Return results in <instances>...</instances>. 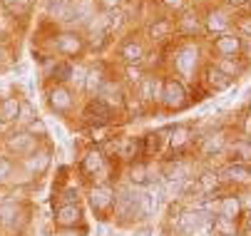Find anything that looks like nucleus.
Segmentation results:
<instances>
[{"mask_svg":"<svg viewBox=\"0 0 251 236\" xmlns=\"http://www.w3.org/2000/svg\"><path fill=\"white\" fill-rule=\"evenodd\" d=\"M104 80H107V72H104V67H102V65L87 67L82 90H85V92H90V94H97V92H100V87L104 85Z\"/></svg>","mask_w":251,"mask_h":236,"instance_id":"obj_22","label":"nucleus"},{"mask_svg":"<svg viewBox=\"0 0 251 236\" xmlns=\"http://www.w3.org/2000/svg\"><path fill=\"white\" fill-rule=\"evenodd\" d=\"M239 214H241V201H239V196H224V199L219 201V216H224V219H229V221H236Z\"/></svg>","mask_w":251,"mask_h":236,"instance_id":"obj_26","label":"nucleus"},{"mask_svg":"<svg viewBox=\"0 0 251 236\" xmlns=\"http://www.w3.org/2000/svg\"><path fill=\"white\" fill-rule=\"evenodd\" d=\"M234 224H236V221H229V219H224V216H214L211 229L217 231V234H222V236H231V234H234Z\"/></svg>","mask_w":251,"mask_h":236,"instance_id":"obj_34","label":"nucleus"},{"mask_svg":"<svg viewBox=\"0 0 251 236\" xmlns=\"http://www.w3.org/2000/svg\"><path fill=\"white\" fill-rule=\"evenodd\" d=\"M115 199H117V187H112L110 182H100L90 189L87 201H90V209L95 212L97 219H107L115 212Z\"/></svg>","mask_w":251,"mask_h":236,"instance_id":"obj_2","label":"nucleus"},{"mask_svg":"<svg viewBox=\"0 0 251 236\" xmlns=\"http://www.w3.org/2000/svg\"><path fill=\"white\" fill-rule=\"evenodd\" d=\"M214 184H217V174H211V172H206V174H204V177L199 179V187H201L204 191H209V189H211Z\"/></svg>","mask_w":251,"mask_h":236,"instance_id":"obj_41","label":"nucleus"},{"mask_svg":"<svg viewBox=\"0 0 251 236\" xmlns=\"http://www.w3.org/2000/svg\"><path fill=\"white\" fill-rule=\"evenodd\" d=\"M145 57H147V45L137 38H129L120 45V60L125 65H142Z\"/></svg>","mask_w":251,"mask_h":236,"instance_id":"obj_16","label":"nucleus"},{"mask_svg":"<svg viewBox=\"0 0 251 236\" xmlns=\"http://www.w3.org/2000/svg\"><path fill=\"white\" fill-rule=\"evenodd\" d=\"M214 65H217L224 75H229L231 80H236V77L244 75V70H246V62H244L241 57H219Z\"/></svg>","mask_w":251,"mask_h":236,"instance_id":"obj_24","label":"nucleus"},{"mask_svg":"<svg viewBox=\"0 0 251 236\" xmlns=\"http://www.w3.org/2000/svg\"><path fill=\"white\" fill-rule=\"evenodd\" d=\"M189 127H184V124H179V127H174L172 129V137H169V144L174 147V149H179V147H184L187 142H189Z\"/></svg>","mask_w":251,"mask_h":236,"instance_id":"obj_31","label":"nucleus"},{"mask_svg":"<svg viewBox=\"0 0 251 236\" xmlns=\"http://www.w3.org/2000/svg\"><path fill=\"white\" fill-rule=\"evenodd\" d=\"M30 134H32V137H38V140H43V137H48V124L38 117V119H32L27 127H25Z\"/></svg>","mask_w":251,"mask_h":236,"instance_id":"obj_36","label":"nucleus"},{"mask_svg":"<svg viewBox=\"0 0 251 236\" xmlns=\"http://www.w3.org/2000/svg\"><path fill=\"white\" fill-rule=\"evenodd\" d=\"M50 77H52V82H55V85H67V82H70V77H73V62H67V60L55 62V65H52Z\"/></svg>","mask_w":251,"mask_h":236,"instance_id":"obj_27","label":"nucleus"},{"mask_svg":"<svg viewBox=\"0 0 251 236\" xmlns=\"http://www.w3.org/2000/svg\"><path fill=\"white\" fill-rule=\"evenodd\" d=\"M80 169L85 177H102L107 172V157L100 152V149H87L82 154V162H80Z\"/></svg>","mask_w":251,"mask_h":236,"instance_id":"obj_15","label":"nucleus"},{"mask_svg":"<svg viewBox=\"0 0 251 236\" xmlns=\"http://www.w3.org/2000/svg\"><path fill=\"white\" fill-rule=\"evenodd\" d=\"M18 110H20V97H0V122L3 124L18 122Z\"/></svg>","mask_w":251,"mask_h":236,"instance_id":"obj_23","label":"nucleus"},{"mask_svg":"<svg viewBox=\"0 0 251 236\" xmlns=\"http://www.w3.org/2000/svg\"><path fill=\"white\" fill-rule=\"evenodd\" d=\"M172 30H174V20H169V18H157V20L147 27V35H150L152 40H164V38L172 35Z\"/></svg>","mask_w":251,"mask_h":236,"instance_id":"obj_25","label":"nucleus"},{"mask_svg":"<svg viewBox=\"0 0 251 236\" xmlns=\"http://www.w3.org/2000/svg\"><path fill=\"white\" fill-rule=\"evenodd\" d=\"M206 219H209V214H206V212L192 209V212L179 214V219H176L174 229H176V234H179V236H194V234L206 224Z\"/></svg>","mask_w":251,"mask_h":236,"instance_id":"obj_11","label":"nucleus"},{"mask_svg":"<svg viewBox=\"0 0 251 236\" xmlns=\"http://www.w3.org/2000/svg\"><path fill=\"white\" fill-rule=\"evenodd\" d=\"M0 3L13 18H23L30 13V0H0Z\"/></svg>","mask_w":251,"mask_h":236,"instance_id":"obj_30","label":"nucleus"},{"mask_svg":"<svg viewBox=\"0 0 251 236\" xmlns=\"http://www.w3.org/2000/svg\"><path fill=\"white\" fill-rule=\"evenodd\" d=\"M142 77H145V75H142L139 65H125V80H127L129 85H139Z\"/></svg>","mask_w":251,"mask_h":236,"instance_id":"obj_39","label":"nucleus"},{"mask_svg":"<svg viewBox=\"0 0 251 236\" xmlns=\"http://www.w3.org/2000/svg\"><path fill=\"white\" fill-rule=\"evenodd\" d=\"M199 60H201V52H199V47L194 43L182 45L174 52V70H176V75L194 80V75L199 70Z\"/></svg>","mask_w":251,"mask_h":236,"instance_id":"obj_6","label":"nucleus"},{"mask_svg":"<svg viewBox=\"0 0 251 236\" xmlns=\"http://www.w3.org/2000/svg\"><path fill=\"white\" fill-rule=\"evenodd\" d=\"M246 229L251 231V212H249V219H246Z\"/></svg>","mask_w":251,"mask_h":236,"instance_id":"obj_48","label":"nucleus"},{"mask_svg":"<svg viewBox=\"0 0 251 236\" xmlns=\"http://www.w3.org/2000/svg\"><path fill=\"white\" fill-rule=\"evenodd\" d=\"M95 97H97V99H102L104 105H110L112 110H115V107H120V105L125 102L122 85H120L117 80H112V77H107V80H104V85L100 87V92H97Z\"/></svg>","mask_w":251,"mask_h":236,"instance_id":"obj_18","label":"nucleus"},{"mask_svg":"<svg viewBox=\"0 0 251 236\" xmlns=\"http://www.w3.org/2000/svg\"><path fill=\"white\" fill-rule=\"evenodd\" d=\"M45 13L50 20L70 23V18H73V0H48Z\"/></svg>","mask_w":251,"mask_h":236,"instance_id":"obj_21","label":"nucleus"},{"mask_svg":"<svg viewBox=\"0 0 251 236\" xmlns=\"http://www.w3.org/2000/svg\"><path fill=\"white\" fill-rule=\"evenodd\" d=\"M239 57L244 62H251V38H246V35H241V52H239Z\"/></svg>","mask_w":251,"mask_h":236,"instance_id":"obj_40","label":"nucleus"},{"mask_svg":"<svg viewBox=\"0 0 251 236\" xmlns=\"http://www.w3.org/2000/svg\"><path fill=\"white\" fill-rule=\"evenodd\" d=\"M159 102L164 110H182L187 107L189 102V97H187V87L182 80H176V77H167L162 82V94H159Z\"/></svg>","mask_w":251,"mask_h":236,"instance_id":"obj_7","label":"nucleus"},{"mask_svg":"<svg viewBox=\"0 0 251 236\" xmlns=\"http://www.w3.org/2000/svg\"><path fill=\"white\" fill-rule=\"evenodd\" d=\"M147 182H150L147 166H145V164H134L132 172H129V184H132V187H145Z\"/></svg>","mask_w":251,"mask_h":236,"instance_id":"obj_32","label":"nucleus"},{"mask_svg":"<svg viewBox=\"0 0 251 236\" xmlns=\"http://www.w3.org/2000/svg\"><path fill=\"white\" fill-rule=\"evenodd\" d=\"M13 172H15V164H13V159H8V157L0 154V184L10 182Z\"/></svg>","mask_w":251,"mask_h":236,"instance_id":"obj_35","label":"nucleus"},{"mask_svg":"<svg viewBox=\"0 0 251 236\" xmlns=\"http://www.w3.org/2000/svg\"><path fill=\"white\" fill-rule=\"evenodd\" d=\"M234 27H236L239 35L251 38V15H239V18L234 20Z\"/></svg>","mask_w":251,"mask_h":236,"instance_id":"obj_38","label":"nucleus"},{"mask_svg":"<svg viewBox=\"0 0 251 236\" xmlns=\"http://www.w3.org/2000/svg\"><path fill=\"white\" fill-rule=\"evenodd\" d=\"M115 216H120V221H134L139 216H145V212H142V189L139 187L127 184V187L117 189Z\"/></svg>","mask_w":251,"mask_h":236,"instance_id":"obj_1","label":"nucleus"},{"mask_svg":"<svg viewBox=\"0 0 251 236\" xmlns=\"http://www.w3.org/2000/svg\"><path fill=\"white\" fill-rule=\"evenodd\" d=\"M174 27L182 32L184 38H197V35H201V32H204V23H201V18L194 15V13H184L182 18L176 20Z\"/></svg>","mask_w":251,"mask_h":236,"instance_id":"obj_20","label":"nucleus"},{"mask_svg":"<svg viewBox=\"0 0 251 236\" xmlns=\"http://www.w3.org/2000/svg\"><path fill=\"white\" fill-rule=\"evenodd\" d=\"M251 0H226V5L229 8H244V5H249Z\"/></svg>","mask_w":251,"mask_h":236,"instance_id":"obj_44","label":"nucleus"},{"mask_svg":"<svg viewBox=\"0 0 251 236\" xmlns=\"http://www.w3.org/2000/svg\"><path fill=\"white\" fill-rule=\"evenodd\" d=\"M55 226L57 229H75L82 224L85 214H82V207L80 204H57L55 209Z\"/></svg>","mask_w":251,"mask_h":236,"instance_id":"obj_13","label":"nucleus"},{"mask_svg":"<svg viewBox=\"0 0 251 236\" xmlns=\"http://www.w3.org/2000/svg\"><path fill=\"white\" fill-rule=\"evenodd\" d=\"M82 117H85V122L90 127H104V124H110L115 119V110L110 105H104L102 99L92 97L90 102L85 105V110H82Z\"/></svg>","mask_w":251,"mask_h":236,"instance_id":"obj_10","label":"nucleus"},{"mask_svg":"<svg viewBox=\"0 0 251 236\" xmlns=\"http://www.w3.org/2000/svg\"><path fill=\"white\" fill-rule=\"evenodd\" d=\"M204 82H206V87L211 92H224V90H229L234 85V80L229 75H224L217 65H209L204 70Z\"/></svg>","mask_w":251,"mask_h":236,"instance_id":"obj_19","label":"nucleus"},{"mask_svg":"<svg viewBox=\"0 0 251 236\" xmlns=\"http://www.w3.org/2000/svg\"><path fill=\"white\" fill-rule=\"evenodd\" d=\"M25 221H27V212L23 207V201H15V199L0 201V229L15 234V231H23Z\"/></svg>","mask_w":251,"mask_h":236,"instance_id":"obj_5","label":"nucleus"},{"mask_svg":"<svg viewBox=\"0 0 251 236\" xmlns=\"http://www.w3.org/2000/svg\"><path fill=\"white\" fill-rule=\"evenodd\" d=\"M45 97H48V107L55 115H70L77 105V92H73L70 85H52L48 87Z\"/></svg>","mask_w":251,"mask_h":236,"instance_id":"obj_4","label":"nucleus"},{"mask_svg":"<svg viewBox=\"0 0 251 236\" xmlns=\"http://www.w3.org/2000/svg\"><path fill=\"white\" fill-rule=\"evenodd\" d=\"M50 162H52V152L48 147H38L32 154H27L23 159V166L27 169L30 177H40V174H45L50 169Z\"/></svg>","mask_w":251,"mask_h":236,"instance_id":"obj_14","label":"nucleus"},{"mask_svg":"<svg viewBox=\"0 0 251 236\" xmlns=\"http://www.w3.org/2000/svg\"><path fill=\"white\" fill-rule=\"evenodd\" d=\"M244 132H246V137H251V115H249L246 122H244Z\"/></svg>","mask_w":251,"mask_h":236,"instance_id":"obj_45","label":"nucleus"},{"mask_svg":"<svg viewBox=\"0 0 251 236\" xmlns=\"http://www.w3.org/2000/svg\"><path fill=\"white\" fill-rule=\"evenodd\" d=\"M222 174H224V179H231V182H244V179H249V177H251V169H249V164L234 162V164H229V166H226V169H224Z\"/></svg>","mask_w":251,"mask_h":236,"instance_id":"obj_29","label":"nucleus"},{"mask_svg":"<svg viewBox=\"0 0 251 236\" xmlns=\"http://www.w3.org/2000/svg\"><path fill=\"white\" fill-rule=\"evenodd\" d=\"M134 236H150V229H142V231H137Z\"/></svg>","mask_w":251,"mask_h":236,"instance_id":"obj_47","label":"nucleus"},{"mask_svg":"<svg viewBox=\"0 0 251 236\" xmlns=\"http://www.w3.org/2000/svg\"><path fill=\"white\" fill-rule=\"evenodd\" d=\"M32 119H38V112H35V107L27 102V99H20V110H18V122L23 127H27Z\"/></svg>","mask_w":251,"mask_h":236,"instance_id":"obj_33","label":"nucleus"},{"mask_svg":"<svg viewBox=\"0 0 251 236\" xmlns=\"http://www.w3.org/2000/svg\"><path fill=\"white\" fill-rule=\"evenodd\" d=\"M236 154H239V162L244 164V162H251V137L249 140H241V142H236Z\"/></svg>","mask_w":251,"mask_h":236,"instance_id":"obj_37","label":"nucleus"},{"mask_svg":"<svg viewBox=\"0 0 251 236\" xmlns=\"http://www.w3.org/2000/svg\"><path fill=\"white\" fill-rule=\"evenodd\" d=\"M239 201H241V204H244V207L251 212V194H246V196H244V199H239Z\"/></svg>","mask_w":251,"mask_h":236,"instance_id":"obj_46","label":"nucleus"},{"mask_svg":"<svg viewBox=\"0 0 251 236\" xmlns=\"http://www.w3.org/2000/svg\"><path fill=\"white\" fill-rule=\"evenodd\" d=\"M52 50L62 57H80L87 50V40L80 30H62L52 38Z\"/></svg>","mask_w":251,"mask_h":236,"instance_id":"obj_3","label":"nucleus"},{"mask_svg":"<svg viewBox=\"0 0 251 236\" xmlns=\"http://www.w3.org/2000/svg\"><path fill=\"white\" fill-rule=\"evenodd\" d=\"M204 23V32H209V35H224V32H229L234 27V18L229 13V8H209L206 10V18H201Z\"/></svg>","mask_w":251,"mask_h":236,"instance_id":"obj_9","label":"nucleus"},{"mask_svg":"<svg viewBox=\"0 0 251 236\" xmlns=\"http://www.w3.org/2000/svg\"><path fill=\"white\" fill-rule=\"evenodd\" d=\"M162 3L169 8V10H184L187 5V0H162Z\"/></svg>","mask_w":251,"mask_h":236,"instance_id":"obj_43","label":"nucleus"},{"mask_svg":"<svg viewBox=\"0 0 251 236\" xmlns=\"http://www.w3.org/2000/svg\"><path fill=\"white\" fill-rule=\"evenodd\" d=\"M224 147H226L224 134H209V137L204 140V144H201V152H204L206 157H211V154H222Z\"/></svg>","mask_w":251,"mask_h":236,"instance_id":"obj_28","label":"nucleus"},{"mask_svg":"<svg viewBox=\"0 0 251 236\" xmlns=\"http://www.w3.org/2000/svg\"><path fill=\"white\" fill-rule=\"evenodd\" d=\"M211 50L217 52L219 57H239L241 52V35L236 30H229L224 35H217L211 43Z\"/></svg>","mask_w":251,"mask_h":236,"instance_id":"obj_12","label":"nucleus"},{"mask_svg":"<svg viewBox=\"0 0 251 236\" xmlns=\"http://www.w3.org/2000/svg\"><path fill=\"white\" fill-rule=\"evenodd\" d=\"M97 5L107 13V10H120V5H122V0H97Z\"/></svg>","mask_w":251,"mask_h":236,"instance_id":"obj_42","label":"nucleus"},{"mask_svg":"<svg viewBox=\"0 0 251 236\" xmlns=\"http://www.w3.org/2000/svg\"><path fill=\"white\" fill-rule=\"evenodd\" d=\"M162 77L157 75H145L137 85V94L142 102H159V94H162Z\"/></svg>","mask_w":251,"mask_h":236,"instance_id":"obj_17","label":"nucleus"},{"mask_svg":"<svg viewBox=\"0 0 251 236\" xmlns=\"http://www.w3.org/2000/svg\"><path fill=\"white\" fill-rule=\"evenodd\" d=\"M38 147H40V140H38V137H32V134H30L25 127L13 129V132L5 134V149H8L10 154L20 157V159H25L27 154H32Z\"/></svg>","mask_w":251,"mask_h":236,"instance_id":"obj_8","label":"nucleus"}]
</instances>
